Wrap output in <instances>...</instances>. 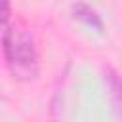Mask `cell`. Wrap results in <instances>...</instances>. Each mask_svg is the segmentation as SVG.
<instances>
[{
	"label": "cell",
	"mask_w": 122,
	"mask_h": 122,
	"mask_svg": "<svg viewBox=\"0 0 122 122\" xmlns=\"http://www.w3.org/2000/svg\"><path fill=\"white\" fill-rule=\"evenodd\" d=\"M109 86H111V95L114 97V109L120 112V120H122V80L109 71Z\"/></svg>",
	"instance_id": "3957f363"
},
{
	"label": "cell",
	"mask_w": 122,
	"mask_h": 122,
	"mask_svg": "<svg viewBox=\"0 0 122 122\" xmlns=\"http://www.w3.org/2000/svg\"><path fill=\"white\" fill-rule=\"evenodd\" d=\"M10 17H11V8L10 0H0V40L10 29Z\"/></svg>",
	"instance_id": "277c9868"
},
{
	"label": "cell",
	"mask_w": 122,
	"mask_h": 122,
	"mask_svg": "<svg viewBox=\"0 0 122 122\" xmlns=\"http://www.w3.org/2000/svg\"><path fill=\"white\" fill-rule=\"evenodd\" d=\"M72 15H74L78 21H82L84 25L95 29L97 32L103 30V21H101V17L97 15V11H95L92 6L84 4V2H76V4L72 6Z\"/></svg>",
	"instance_id": "7a4b0ae2"
},
{
	"label": "cell",
	"mask_w": 122,
	"mask_h": 122,
	"mask_svg": "<svg viewBox=\"0 0 122 122\" xmlns=\"http://www.w3.org/2000/svg\"><path fill=\"white\" fill-rule=\"evenodd\" d=\"M8 71L17 80H32L38 74V51L29 29L10 25L0 40Z\"/></svg>",
	"instance_id": "6da1fadb"
}]
</instances>
